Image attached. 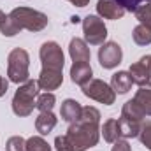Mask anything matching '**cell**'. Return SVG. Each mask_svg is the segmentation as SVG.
Here are the masks:
<instances>
[{"label":"cell","instance_id":"cell-27","mask_svg":"<svg viewBox=\"0 0 151 151\" xmlns=\"http://www.w3.org/2000/svg\"><path fill=\"white\" fill-rule=\"evenodd\" d=\"M116 4H119L125 11H130V12H135L142 4H148L151 0H113Z\"/></svg>","mask_w":151,"mask_h":151},{"label":"cell","instance_id":"cell-28","mask_svg":"<svg viewBox=\"0 0 151 151\" xmlns=\"http://www.w3.org/2000/svg\"><path fill=\"white\" fill-rule=\"evenodd\" d=\"M55 150L56 151H74V148H72V144H70L67 135H58L55 139Z\"/></svg>","mask_w":151,"mask_h":151},{"label":"cell","instance_id":"cell-25","mask_svg":"<svg viewBox=\"0 0 151 151\" xmlns=\"http://www.w3.org/2000/svg\"><path fill=\"white\" fill-rule=\"evenodd\" d=\"M142 142V146H146L148 150L151 151V121H142L141 125V132L137 135Z\"/></svg>","mask_w":151,"mask_h":151},{"label":"cell","instance_id":"cell-20","mask_svg":"<svg viewBox=\"0 0 151 151\" xmlns=\"http://www.w3.org/2000/svg\"><path fill=\"white\" fill-rule=\"evenodd\" d=\"M121 118L135 119V121H142L146 116H144V113L139 109V106H137L134 100H128V102H125V106H123V109H121Z\"/></svg>","mask_w":151,"mask_h":151},{"label":"cell","instance_id":"cell-8","mask_svg":"<svg viewBox=\"0 0 151 151\" xmlns=\"http://www.w3.org/2000/svg\"><path fill=\"white\" fill-rule=\"evenodd\" d=\"M123 60V51L118 42H104L99 49V62L104 69H114L121 63Z\"/></svg>","mask_w":151,"mask_h":151},{"label":"cell","instance_id":"cell-12","mask_svg":"<svg viewBox=\"0 0 151 151\" xmlns=\"http://www.w3.org/2000/svg\"><path fill=\"white\" fill-rule=\"evenodd\" d=\"M70 79H72V83H76V84L84 86L86 83H90L93 79L91 65L86 63V62H74L72 67H70Z\"/></svg>","mask_w":151,"mask_h":151},{"label":"cell","instance_id":"cell-30","mask_svg":"<svg viewBox=\"0 0 151 151\" xmlns=\"http://www.w3.org/2000/svg\"><path fill=\"white\" fill-rule=\"evenodd\" d=\"M7 88H9V83H7V79L0 76V97H4V95L7 93Z\"/></svg>","mask_w":151,"mask_h":151},{"label":"cell","instance_id":"cell-18","mask_svg":"<svg viewBox=\"0 0 151 151\" xmlns=\"http://www.w3.org/2000/svg\"><path fill=\"white\" fill-rule=\"evenodd\" d=\"M118 125H119V134H121V137H123V139H132V137H137V135H139L142 121L119 118V119H118Z\"/></svg>","mask_w":151,"mask_h":151},{"label":"cell","instance_id":"cell-2","mask_svg":"<svg viewBox=\"0 0 151 151\" xmlns=\"http://www.w3.org/2000/svg\"><path fill=\"white\" fill-rule=\"evenodd\" d=\"M7 18L18 28V32H21V30L40 32L49 23V19L44 12H39V11L30 9V7H16L7 14Z\"/></svg>","mask_w":151,"mask_h":151},{"label":"cell","instance_id":"cell-22","mask_svg":"<svg viewBox=\"0 0 151 151\" xmlns=\"http://www.w3.org/2000/svg\"><path fill=\"white\" fill-rule=\"evenodd\" d=\"M132 37L137 46H148V44H151V28L146 25H137L134 28Z\"/></svg>","mask_w":151,"mask_h":151},{"label":"cell","instance_id":"cell-24","mask_svg":"<svg viewBox=\"0 0 151 151\" xmlns=\"http://www.w3.org/2000/svg\"><path fill=\"white\" fill-rule=\"evenodd\" d=\"M27 151H51V146L42 137L34 135L27 141Z\"/></svg>","mask_w":151,"mask_h":151},{"label":"cell","instance_id":"cell-23","mask_svg":"<svg viewBox=\"0 0 151 151\" xmlns=\"http://www.w3.org/2000/svg\"><path fill=\"white\" fill-rule=\"evenodd\" d=\"M134 14H135V18L141 21V25H146V27H150L151 28V2L142 4Z\"/></svg>","mask_w":151,"mask_h":151},{"label":"cell","instance_id":"cell-13","mask_svg":"<svg viewBox=\"0 0 151 151\" xmlns=\"http://www.w3.org/2000/svg\"><path fill=\"white\" fill-rule=\"evenodd\" d=\"M69 55H70L72 62H86V63H90V58H91L88 44L83 39H77V37H74L69 44Z\"/></svg>","mask_w":151,"mask_h":151},{"label":"cell","instance_id":"cell-3","mask_svg":"<svg viewBox=\"0 0 151 151\" xmlns=\"http://www.w3.org/2000/svg\"><path fill=\"white\" fill-rule=\"evenodd\" d=\"M39 90L40 88H39L37 81H34V79H28L27 83H23L16 90V93L12 97V111L16 116L25 118V116H30L34 113Z\"/></svg>","mask_w":151,"mask_h":151},{"label":"cell","instance_id":"cell-31","mask_svg":"<svg viewBox=\"0 0 151 151\" xmlns=\"http://www.w3.org/2000/svg\"><path fill=\"white\" fill-rule=\"evenodd\" d=\"M70 4H74L76 7H86L90 4V0H69Z\"/></svg>","mask_w":151,"mask_h":151},{"label":"cell","instance_id":"cell-17","mask_svg":"<svg viewBox=\"0 0 151 151\" xmlns=\"http://www.w3.org/2000/svg\"><path fill=\"white\" fill-rule=\"evenodd\" d=\"M58 123V118L53 114V111L49 113H40L35 118V130H37L40 135H47Z\"/></svg>","mask_w":151,"mask_h":151},{"label":"cell","instance_id":"cell-9","mask_svg":"<svg viewBox=\"0 0 151 151\" xmlns=\"http://www.w3.org/2000/svg\"><path fill=\"white\" fill-rule=\"evenodd\" d=\"M128 74L132 76V81L139 86L148 84L151 79V55L142 56L139 62H135L134 65H130Z\"/></svg>","mask_w":151,"mask_h":151},{"label":"cell","instance_id":"cell-16","mask_svg":"<svg viewBox=\"0 0 151 151\" xmlns=\"http://www.w3.org/2000/svg\"><path fill=\"white\" fill-rule=\"evenodd\" d=\"M132 100L139 106V109L144 113V116H151V83L139 86V90Z\"/></svg>","mask_w":151,"mask_h":151},{"label":"cell","instance_id":"cell-21","mask_svg":"<svg viewBox=\"0 0 151 151\" xmlns=\"http://www.w3.org/2000/svg\"><path fill=\"white\" fill-rule=\"evenodd\" d=\"M55 102H56V97H55L51 91H46V93H40V95H37L35 107H37L40 113H49V111H53Z\"/></svg>","mask_w":151,"mask_h":151},{"label":"cell","instance_id":"cell-5","mask_svg":"<svg viewBox=\"0 0 151 151\" xmlns=\"http://www.w3.org/2000/svg\"><path fill=\"white\" fill-rule=\"evenodd\" d=\"M39 56H40V62H42V69H46V70H58V72L63 70L65 58H63V51H62L58 42H55V40L44 42L40 46Z\"/></svg>","mask_w":151,"mask_h":151},{"label":"cell","instance_id":"cell-7","mask_svg":"<svg viewBox=\"0 0 151 151\" xmlns=\"http://www.w3.org/2000/svg\"><path fill=\"white\" fill-rule=\"evenodd\" d=\"M81 90H83V93L88 99L97 100V102H100L104 106H111L116 100V93L111 88V84L104 83L102 79H91L90 83H86L84 86H81Z\"/></svg>","mask_w":151,"mask_h":151},{"label":"cell","instance_id":"cell-29","mask_svg":"<svg viewBox=\"0 0 151 151\" xmlns=\"http://www.w3.org/2000/svg\"><path fill=\"white\" fill-rule=\"evenodd\" d=\"M111 151H130V144H128L125 139H118V141L114 142V146H113Z\"/></svg>","mask_w":151,"mask_h":151},{"label":"cell","instance_id":"cell-1","mask_svg":"<svg viewBox=\"0 0 151 151\" xmlns=\"http://www.w3.org/2000/svg\"><path fill=\"white\" fill-rule=\"evenodd\" d=\"M100 111L93 106L83 107V113L79 119L69 125L67 137L72 144L74 151H86L93 146H97L100 137Z\"/></svg>","mask_w":151,"mask_h":151},{"label":"cell","instance_id":"cell-6","mask_svg":"<svg viewBox=\"0 0 151 151\" xmlns=\"http://www.w3.org/2000/svg\"><path fill=\"white\" fill-rule=\"evenodd\" d=\"M83 32L84 42L91 46H102L107 39V28L104 25V19L95 14H88L83 19Z\"/></svg>","mask_w":151,"mask_h":151},{"label":"cell","instance_id":"cell-26","mask_svg":"<svg viewBox=\"0 0 151 151\" xmlns=\"http://www.w3.org/2000/svg\"><path fill=\"white\" fill-rule=\"evenodd\" d=\"M5 150L7 151H27V141L19 135H14L7 141L5 144Z\"/></svg>","mask_w":151,"mask_h":151},{"label":"cell","instance_id":"cell-33","mask_svg":"<svg viewBox=\"0 0 151 151\" xmlns=\"http://www.w3.org/2000/svg\"><path fill=\"white\" fill-rule=\"evenodd\" d=\"M70 21H72V23H79V21H81V18H79V16H72V18H70Z\"/></svg>","mask_w":151,"mask_h":151},{"label":"cell","instance_id":"cell-14","mask_svg":"<svg viewBox=\"0 0 151 151\" xmlns=\"http://www.w3.org/2000/svg\"><path fill=\"white\" fill-rule=\"evenodd\" d=\"M83 113V107H81V104L74 100V99H67V100H63L62 102V107H60V116H62V119L63 121H67L69 125L70 123H74L79 119V116Z\"/></svg>","mask_w":151,"mask_h":151},{"label":"cell","instance_id":"cell-4","mask_svg":"<svg viewBox=\"0 0 151 151\" xmlns=\"http://www.w3.org/2000/svg\"><path fill=\"white\" fill-rule=\"evenodd\" d=\"M28 65H30L28 53L25 49H21V47L12 49L9 53V56H7V76H9V81H12L16 84L27 83L30 79Z\"/></svg>","mask_w":151,"mask_h":151},{"label":"cell","instance_id":"cell-15","mask_svg":"<svg viewBox=\"0 0 151 151\" xmlns=\"http://www.w3.org/2000/svg\"><path fill=\"white\" fill-rule=\"evenodd\" d=\"M134 81H132V76L128 74L127 70H118L116 74H113L111 77V88L114 90V93H119V95H125L130 91Z\"/></svg>","mask_w":151,"mask_h":151},{"label":"cell","instance_id":"cell-19","mask_svg":"<svg viewBox=\"0 0 151 151\" xmlns=\"http://www.w3.org/2000/svg\"><path fill=\"white\" fill-rule=\"evenodd\" d=\"M100 134L104 135V141H107V142H116L119 137H121V134H119V125H118V119H107L104 125H102V128H100Z\"/></svg>","mask_w":151,"mask_h":151},{"label":"cell","instance_id":"cell-32","mask_svg":"<svg viewBox=\"0 0 151 151\" xmlns=\"http://www.w3.org/2000/svg\"><path fill=\"white\" fill-rule=\"evenodd\" d=\"M5 19H7V16H5V14H4V12L0 11V27L4 25V21H5Z\"/></svg>","mask_w":151,"mask_h":151},{"label":"cell","instance_id":"cell-10","mask_svg":"<svg viewBox=\"0 0 151 151\" xmlns=\"http://www.w3.org/2000/svg\"><path fill=\"white\" fill-rule=\"evenodd\" d=\"M62 83H63V74L58 72V70H46V69H42L37 79L39 88L46 90V91H53V90L60 88Z\"/></svg>","mask_w":151,"mask_h":151},{"label":"cell","instance_id":"cell-11","mask_svg":"<svg viewBox=\"0 0 151 151\" xmlns=\"http://www.w3.org/2000/svg\"><path fill=\"white\" fill-rule=\"evenodd\" d=\"M97 12L104 19H121L125 16V9L113 0H99L97 4Z\"/></svg>","mask_w":151,"mask_h":151}]
</instances>
